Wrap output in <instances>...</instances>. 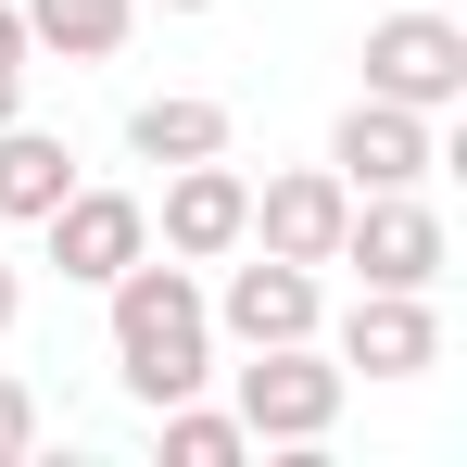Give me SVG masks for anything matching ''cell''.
I'll return each instance as SVG.
<instances>
[{"instance_id":"obj_1","label":"cell","mask_w":467,"mask_h":467,"mask_svg":"<svg viewBox=\"0 0 467 467\" xmlns=\"http://www.w3.org/2000/svg\"><path fill=\"white\" fill-rule=\"evenodd\" d=\"M101 328H114V391L127 404H190L215 379V304H202V265L140 253L101 278Z\"/></svg>"},{"instance_id":"obj_2","label":"cell","mask_w":467,"mask_h":467,"mask_svg":"<svg viewBox=\"0 0 467 467\" xmlns=\"http://www.w3.org/2000/svg\"><path fill=\"white\" fill-rule=\"evenodd\" d=\"M341 404H354V379H341L328 341H253V367H228V417L253 430V455H265V442H278V455L328 442Z\"/></svg>"},{"instance_id":"obj_3","label":"cell","mask_w":467,"mask_h":467,"mask_svg":"<svg viewBox=\"0 0 467 467\" xmlns=\"http://www.w3.org/2000/svg\"><path fill=\"white\" fill-rule=\"evenodd\" d=\"M328 265H354V291H442L455 228H442L430 190H354V215H341V253H328Z\"/></svg>"},{"instance_id":"obj_4","label":"cell","mask_w":467,"mask_h":467,"mask_svg":"<svg viewBox=\"0 0 467 467\" xmlns=\"http://www.w3.org/2000/svg\"><path fill=\"white\" fill-rule=\"evenodd\" d=\"M328 177H341V190H430V177H442V114L354 88V114L328 127Z\"/></svg>"},{"instance_id":"obj_5","label":"cell","mask_w":467,"mask_h":467,"mask_svg":"<svg viewBox=\"0 0 467 467\" xmlns=\"http://www.w3.org/2000/svg\"><path fill=\"white\" fill-rule=\"evenodd\" d=\"M202 304H215V341H240V354H253V341H316V328H328L316 265H291V253H253V240L228 253V278H215Z\"/></svg>"},{"instance_id":"obj_6","label":"cell","mask_w":467,"mask_h":467,"mask_svg":"<svg viewBox=\"0 0 467 467\" xmlns=\"http://www.w3.org/2000/svg\"><path fill=\"white\" fill-rule=\"evenodd\" d=\"M38 240H51V278H64V291H101L114 265H140V253H152V202H140V190L77 177V190L38 215Z\"/></svg>"},{"instance_id":"obj_7","label":"cell","mask_w":467,"mask_h":467,"mask_svg":"<svg viewBox=\"0 0 467 467\" xmlns=\"http://www.w3.org/2000/svg\"><path fill=\"white\" fill-rule=\"evenodd\" d=\"M240 228H253V177H240L228 152L202 164H164V202H152V253H177V265H228Z\"/></svg>"},{"instance_id":"obj_8","label":"cell","mask_w":467,"mask_h":467,"mask_svg":"<svg viewBox=\"0 0 467 467\" xmlns=\"http://www.w3.org/2000/svg\"><path fill=\"white\" fill-rule=\"evenodd\" d=\"M367 88L417 101V114H455L467 101V26L455 13H379L367 26Z\"/></svg>"},{"instance_id":"obj_9","label":"cell","mask_w":467,"mask_h":467,"mask_svg":"<svg viewBox=\"0 0 467 467\" xmlns=\"http://www.w3.org/2000/svg\"><path fill=\"white\" fill-rule=\"evenodd\" d=\"M341 354V379H430L442 367V304L430 291H354L341 328H316Z\"/></svg>"},{"instance_id":"obj_10","label":"cell","mask_w":467,"mask_h":467,"mask_svg":"<svg viewBox=\"0 0 467 467\" xmlns=\"http://www.w3.org/2000/svg\"><path fill=\"white\" fill-rule=\"evenodd\" d=\"M341 215H354V190L328 177V164H291V177H265L253 190V253H291V265H328L341 253Z\"/></svg>"},{"instance_id":"obj_11","label":"cell","mask_w":467,"mask_h":467,"mask_svg":"<svg viewBox=\"0 0 467 467\" xmlns=\"http://www.w3.org/2000/svg\"><path fill=\"white\" fill-rule=\"evenodd\" d=\"M26 13V51H64V64H114L140 38V0H13Z\"/></svg>"},{"instance_id":"obj_12","label":"cell","mask_w":467,"mask_h":467,"mask_svg":"<svg viewBox=\"0 0 467 467\" xmlns=\"http://www.w3.org/2000/svg\"><path fill=\"white\" fill-rule=\"evenodd\" d=\"M64 190H77V152H64L51 127H26V114H13V127H0V228H38Z\"/></svg>"},{"instance_id":"obj_13","label":"cell","mask_w":467,"mask_h":467,"mask_svg":"<svg viewBox=\"0 0 467 467\" xmlns=\"http://www.w3.org/2000/svg\"><path fill=\"white\" fill-rule=\"evenodd\" d=\"M127 152H140V164H202V152H228V101H202V88H152V101L127 114Z\"/></svg>"},{"instance_id":"obj_14","label":"cell","mask_w":467,"mask_h":467,"mask_svg":"<svg viewBox=\"0 0 467 467\" xmlns=\"http://www.w3.org/2000/svg\"><path fill=\"white\" fill-rule=\"evenodd\" d=\"M152 430H164V467H240L253 455V430H240L228 404H202V391L190 404H152Z\"/></svg>"},{"instance_id":"obj_15","label":"cell","mask_w":467,"mask_h":467,"mask_svg":"<svg viewBox=\"0 0 467 467\" xmlns=\"http://www.w3.org/2000/svg\"><path fill=\"white\" fill-rule=\"evenodd\" d=\"M26 455H38V391L0 367V467H26Z\"/></svg>"},{"instance_id":"obj_16","label":"cell","mask_w":467,"mask_h":467,"mask_svg":"<svg viewBox=\"0 0 467 467\" xmlns=\"http://www.w3.org/2000/svg\"><path fill=\"white\" fill-rule=\"evenodd\" d=\"M26 64H38V51H26V13L0 0V77H26Z\"/></svg>"},{"instance_id":"obj_17","label":"cell","mask_w":467,"mask_h":467,"mask_svg":"<svg viewBox=\"0 0 467 467\" xmlns=\"http://www.w3.org/2000/svg\"><path fill=\"white\" fill-rule=\"evenodd\" d=\"M13 316H26V265L0 253V341H13Z\"/></svg>"},{"instance_id":"obj_18","label":"cell","mask_w":467,"mask_h":467,"mask_svg":"<svg viewBox=\"0 0 467 467\" xmlns=\"http://www.w3.org/2000/svg\"><path fill=\"white\" fill-rule=\"evenodd\" d=\"M13 114H26V77H0V127H13Z\"/></svg>"},{"instance_id":"obj_19","label":"cell","mask_w":467,"mask_h":467,"mask_svg":"<svg viewBox=\"0 0 467 467\" xmlns=\"http://www.w3.org/2000/svg\"><path fill=\"white\" fill-rule=\"evenodd\" d=\"M140 13H215V0H140Z\"/></svg>"}]
</instances>
